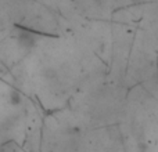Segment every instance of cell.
<instances>
[{
    "mask_svg": "<svg viewBox=\"0 0 158 152\" xmlns=\"http://www.w3.org/2000/svg\"><path fill=\"white\" fill-rule=\"evenodd\" d=\"M11 102L13 104H19L21 102V97H19V94L17 91L11 93Z\"/></svg>",
    "mask_w": 158,
    "mask_h": 152,
    "instance_id": "cell-1",
    "label": "cell"
}]
</instances>
